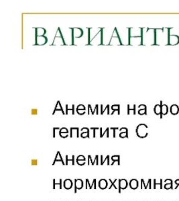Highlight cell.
Masks as SVG:
<instances>
[{
    "instance_id": "39",
    "label": "cell",
    "mask_w": 179,
    "mask_h": 201,
    "mask_svg": "<svg viewBox=\"0 0 179 201\" xmlns=\"http://www.w3.org/2000/svg\"><path fill=\"white\" fill-rule=\"evenodd\" d=\"M107 160H110V156H109V155H107V156H106V158H105V160H103L102 159H101V163H100V164H101V165H104V164H105V162H106V161Z\"/></svg>"
},
{
    "instance_id": "32",
    "label": "cell",
    "mask_w": 179,
    "mask_h": 201,
    "mask_svg": "<svg viewBox=\"0 0 179 201\" xmlns=\"http://www.w3.org/2000/svg\"><path fill=\"white\" fill-rule=\"evenodd\" d=\"M111 109H112V110H113V113H112V114L113 113L116 111H117L118 113H119V114H120V105H114L111 107Z\"/></svg>"
},
{
    "instance_id": "36",
    "label": "cell",
    "mask_w": 179,
    "mask_h": 201,
    "mask_svg": "<svg viewBox=\"0 0 179 201\" xmlns=\"http://www.w3.org/2000/svg\"><path fill=\"white\" fill-rule=\"evenodd\" d=\"M38 109H36V108H34V109H32L31 110H30V113H31V115H37L38 114Z\"/></svg>"
},
{
    "instance_id": "9",
    "label": "cell",
    "mask_w": 179,
    "mask_h": 201,
    "mask_svg": "<svg viewBox=\"0 0 179 201\" xmlns=\"http://www.w3.org/2000/svg\"><path fill=\"white\" fill-rule=\"evenodd\" d=\"M179 45V37L175 35L169 34V46Z\"/></svg>"
},
{
    "instance_id": "13",
    "label": "cell",
    "mask_w": 179,
    "mask_h": 201,
    "mask_svg": "<svg viewBox=\"0 0 179 201\" xmlns=\"http://www.w3.org/2000/svg\"><path fill=\"white\" fill-rule=\"evenodd\" d=\"M97 183H96V179H93V181L91 184L89 183V179H86V187L85 188L87 189V188H89V189H91L92 188H93L94 189H96L97 188Z\"/></svg>"
},
{
    "instance_id": "14",
    "label": "cell",
    "mask_w": 179,
    "mask_h": 201,
    "mask_svg": "<svg viewBox=\"0 0 179 201\" xmlns=\"http://www.w3.org/2000/svg\"><path fill=\"white\" fill-rule=\"evenodd\" d=\"M147 107L145 105H139L138 106V114L140 115L147 114Z\"/></svg>"
},
{
    "instance_id": "29",
    "label": "cell",
    "mask_w": 179,
    "mask_h": 201,
    "mask_svg": "<svg viewBox=\"0 0 179 201\" xmlns=\"http://www.w3.org/2000/svg\"><path fill=\"white\" fill-rule=\"evenodd\" d=\"M158 185H159L160 187V189H162V179H160V183H156V179L154 180V189H156V186H158Z\"/></svg>"
},
{
    "instance_id": "35",
    "label": "cell",
    "mask_w": 179,
    "mask_h": 201,
    "mask_svg": "<svg viewBox=\"0 0 179 201\" xmlns=\"http://www.w3.org/2000/svg\"><path fill=\"white\" fill-rule=\"evenodd\" d=\"M81 138H89V132H81Z\"/></svg>"
},
{
    "instance_id": "47",
    "label": "cell",
    "mask_w": 179,
    "mask_h": 201,
    "mask_svg": "<svg viewBox=\"0 0 179 201\" xmlns=\"http://www.w3.org/2000/svg\"><path fill=\"white\" fill-rule=\"evenodd\" d=\"M175 184H177V187H175V188H174V189H177V188H178V187H179V179H177V180H175Z\"/></svg>"
},
{
    "instance_id": "49",
    "label": "cell",
    "mask_w": 179,
    "mask_h": 201,
    "mask_svg": "<svg viewBox=\"0 0 179 201\" xmlns=\"http://www.w3.org/2000/svg\"><path fill=\"white\" fill-rule=\"evenodd\" d=\"M111 129L113 130V138H116V130L118 129V128H111Z\"/></svg>"
},
{
    "instance_id": "19",
    "label": "cell",
    "mask_w": 179,
    "mask_h": 201,
    "mask_svg": "<svg viewBox=\"0 0 179 201\" xmlns=\"http://www.w3.org/2000/svg\"><path fill=\"white\" fill-rule=\"evenodd\" d=\"M107 185H108L107 181L105 179L100 180L99 182V187L102 190L105 189V188L107 187Z\"/></svg>"
},
{
    "instance_id": "20",
    "label": "cell",
    "mask_w": 179,
    "mask_h": 201,
    "mask_svg": "<svg viewBox=\"0 0 179 201\" xmlns=\"http://www.w3.org/2000/svg\"><path fill=\"white\" fill-rule=\"evenodd\" d=\"M169 34L179 37V28H169Z\"/></svg>"
},
{
    "instance_id": "44",
    "label": "cell",
    "mask_w": 179,
    "mask_h": 201,
    "mask_svg": "<svg viewBox=\"0 0 179 201\" xmlns=\"http://www.w3.org/2000/svg\"><path fill=\"white\" fill-rule=\"evenodd\" d=\"M77 160H85V158L84 156H78L77 158Z\"/></svg>"
},
{
    "instance_id": "16",
    "label": "cell",
    "mask_w": 179,
    "mask_h": 201,
    "mask_svg": "<svg viewBox=\"0 0 179 201\" xmlns=\"http://www.w3.org/2000/svg\"><path fill=\"white\" fill-rule=\"evenodd\" d=\"M129 187L131 188L132 189H133V190L137 189L138 187V181L136 179H132L129 182Z\"/></svg>"
},
{
    "instance_id": "50",
    "label": "cell",
    "mask_w": 179,
    "mask_h": 201,
    "mask_svg": "<svg viewBox=\"0 0 179 201\" xmlns=\"http://www.w3.org/2000/svg\"><path fill=\"white\" fill-rule=\"evenodd\" d=\"M91 129L92 130H93V138H95V131L97 130V129H99V128H91Z\"/></svg>"
},
{
    "instance_id": "3",
    "label": "cell",
    "mask_w": 179,
    "mask_h": 201,
    "mask_svg": "<svg viewBox=\"0 0 179 201\" xmlns=\"http://www.w3.org/2000/svg\"><path fill=\"white\" fill-rule=\"evenodd\" d=\"M102 30L103 28H89L88 29V39H89V45H103L102 43Z\"/></svg>"
},
{
    "instance_id": "28",
    "label": "cell",
    "mask_w": 179,
    "mask_h": 201,
    "mask_svg": "<svg viewBox=\"0 0 179 201\" xmlns=\"http://www.w3.org/2000/svg\"><path fill=\"white\" fill-rule=\"evenodd\" d=\"M62 179H59V183H56V179H53V189H55L56 188V186L58 185L60 189H62Z\"/></svg>"
},
{
    "instance_id": "31",
    "label": "cell",
    "mask_w": 179,
    "mask_h": 201,
    "mask_svg": "<svg viewBox=\"0 0 179 201\" xmlns=\"http://www.w3.org/2000/svg\"><path fill=\"white\" fill-rule=\"evenodd\" d=\"M73 133H77V135H76V137L77 138H79V132H78V128H73V127H72L71 129V134Z\"/></svg>"
},
{
    "instance_id": "38",
    "label": "cell",
    "mask_w": 179,
    "mask_h": 201,
    "mask_svg": "<svg viewBox=\"0 0 179 201\" xmlns=\"http://www.w3.org/2000/svg\"><path fill=\"white\" fill-rule=\"evenodd\" d=\"M85 111V106L83 105H79L77 108V111Z\"/></svg>"
},
{
    "instance_id": "8",
    "label": "cell",
    "mask_w": 179,
    "mask_h": 201,
    "mask_svg": "<svg viewBox=\"0 0 179 201\" xmlns=\"http://www.w3.org/2000/svg\"><path fill=\"white\" fill-rule=\"evenodd\" d=\"M72 44L73 42L78 38H81L83 36V30L81 28H72Z\"/></svg>"
},
{
    "instance_id": "7",
    "label": "cell",
    "mask_w": 179,
    "mask_h": 201,
    "mask_svg": "<svg viewBox=\"0 0 179 201\" xmlns=\"http://www.w3.org/2000/svg\"><path fill=\"white\" fill-rule=\"evenodd\" d=\"M148 127L144 123L139 124L138 125L137 128L136 129V134H137V136L140 138H146L148 135Z\"/></svg>"
},
{
    "instance_id": "40",
    "label": "cell",
    "mask_w": 179,
    "mask_h": 201,
    "mask_svg": "<svg viewBox=\"0 0 179 201\" xmlns=\"http://www.w3.org/2000/svg\"><path fill=\"white\" fill-rule=\"evenodd\" d=\"M60 136L62 138H67L69 136V133H59Z\"/></svg>"
},
{
    "instance_id": "1",
    "label": "cell",
    "mask_w": 179,
    "mask_h": 201,
    "mask_svg": "<svg viewBox=\"0 0 179 201\" xmlns=\"http://www.w3.org/2000/svg\"><path fill=\"white\" fill-rule=\"evenodd\" d=\"M156 45V29L142 28V46Z\"/></svg>"
},
{
    "instance_id": "42",
    "label": "cell",
    "mask_w": 179,
    "mask_h": 201,
    "mask_svg": "<svg viewBox=\"0 0 179 201\" xmlns=\"http://www.w3.org/2000/svg\"><path fill=\"white\" fill-rule=\"evenodd\" d=\"M38 160H36V159H33L31 160V165L32 166H36V165H38Z\"/></svg>"
},
{
    "instance_id": "11",
    "label": "cell",
    "mask_w": 179,
    "mask_h": 201,
    "mask_svg": "<svg viewBox=\"0 0 179 201\" xmlns=\"http://www.w3.org/2000/svg\"><path fill=\"white\" fill-rule=\"evenodd\" d=\"M127 181L126 179H120L119 180V189H118V193L120 194L121 193V189H126L127 187Z\"/></svg>"
},
{
    "instance_id": "2",
    "label": "cell",
    "mask_w": 179,
    "mask_h": 201,
    "mask_svg": "<svg viewBox=\"0 0 179 201\" xmlns=\"http://www.w3.org/2000/svg\"><path fill=\"white\" fill-rule=\"evenodd\" d=\"M156 45H169V28L156 29Z\"/></svg>"
},
{
    "instance_id": "17",
    "label": "cell",
    "mask_w": 179,
    "mask_h": 201,
    "mask_svg": "<svg viewBox=\"0 0 179 201\" xmlns=\"http://www.w3.org/2000/svg\"><path fill=\"white\" fill-rule=\"evenodd\" d=\"M141 188L142 189H143V188H145V189H147L148 188H149L150 189L152 188V184H151V179H148V183L145 184L144 183V179H142L141 180Z\"/></svg>"
},
{
    "instance_id": "33",
    "label": "cell",
    "mask_w": 179,
    "mask_h": 201,
    "mask_svg": "<svg viewBox=\"0 0 179 201\" xmlns=\"http://www.w3.org/2000/svg\"><path fill=\"white\" fill-rule=\"evenodd\" d=\"M120 137L121 138H128V132H121L120 134Z\"/></svg>"
},
{
    "instance_id": "41",
    "label": "cell",
    "mask_w": 179,
    "mask_h": 201,
    "mask_svg": "<svg viewBox=\"0 0 179 201\" xmlns=\"http://www.w3.org/2000/svg\"><path fill=\"white\" fill-rule=\"evenodd\" d=\"M77 163L78 165L83 166L85 164V160H77Z\"/></svg>"
},
{
    "instance_id": "6",
    "label": "cell",
    "mask_w": 179,
    "mask_h": 201,
    "mask_svg": "<svg viewBox=\"0 0 179 201\" xmlns=\"http://www.w3.org/2000/svg\"><path fill=\"white\" fill-rule=\"evenodd\" d=\"M117 31L121 45H129V28H124L121 30H119L117 28Z\"/></svg>"
},
{
    "instance_id": "24",
    "label": "cell",
    "mask_w": 179,
    "mask_h": 201,
    "mask_svg": "<svg viewBox=\"0 0 179 201\" xmlns=\"http://www.w3.org/2000/svg\"><path fill=\"white\" fill-rule=\"evenodd\" d=\"M98 158H99L98 155H96L95 157V160H91V156L90 155H89V156H88V160H88V164H87L88 165H90V162H91V165H94V164H96L95 162H97L99 164V162H98Z\"/></svg>"
},
{
    "instance_id": "12",
    "label": "cell",
    "mask_w": 179,
    "mask_h": 201,
    "mask_svg": "<svg viewBox=\"0 0 179 201\" xmlns=\"http://www.w3.org/2000/svg\"><path fill=\"white\" fill-rule=\"evenodd\" d=\"M56 162H61L62 164V166H65V162H64V160H63L62 158V156H61V154H60V152H57L56 156L55 158H54V162H53V166L55 165Z\"/></svg>"
},
{
    "instance_id": "27",
    "label": "cell",
    "mask_w": 179,
    "mask_h": 201,
    "mask_svg": "<svg viewBox=\"0 0 179 201\" xmlns=\"http://www.w3.org/2000/svg\"><path fill=\"white\" fill-rule=\"evenodd\" d=\"M61 111L62 112V113L63 114H65V111H64L62 110V106H61V104H60V101H58L56 103V107L55 109H54V111L53 112V115L55 113L56 111Z\"/></svg>"
},
{
    "instance_id": "5",
    "label": "cell",
    "mask_w": 179,
    "mask_h": 201,
    "mask_svg": "<svg viewBox=\"0 0 179 201\" xmlns=\"http://www.w3.org/2000/svg\"><path fill=\"white\" fill-rule=\"evenodd\" d=\"M46 30L43 28H36V45H44L47 43L48 38L45 36Z\"/></svg>"
},
{
    "instance_id": "21",
    "label": "cell",
    "mask_w": 179,
    "mask_h": 201,
    "mask_svg": "<svg viewBox=\"0 0 179 201\" xmlns=\"http://www.w3.org/2000/svg\"><path fill=\"white\" fill-rule=\"evenodd\" d=\"M133 113V115H136V105H127V114L129 115Z\"/></svg>"
},
{
    "instance_id": "43",
    "label": "cell",
    "mask_w": 179,
    "mask_h": 201,
    "mask_svg": "<svg viewBox=\"0 0 179 201\" xmlns=\"http://www.w3.org/2000/svg\"><path fill=\"white\" fill-rule=\"evenodd\" d=\"M59 133H69V131L66 128H64L63 127V128L60 129Z\"/></svg>"
},
{
    "instance_id": "48",
    "label": "cell",
    "mask_w": 179,
    "mask_h": 201,
    "mask_svg": "<svg viewBox=\"0 0 179 201\" xmlns=\"http://www.w3.org/2000/svg\"><path fill=\"white\" fill-rule=\"evenodd\" d=\"M81 132H89V129H88V128H85V127H84V128L82 129H81Z\"/></svg>"
},
{
    "instance_id": "51",
    "label": "cell",
    "mask_w": 179,
    "mask_h": 201,
    "mask_svg": "<svg viewBox=\"0 0 179 201\" xmlns=\"http://www.w3.org/2000/svg\"><path fill=\"white\" fill-rule=\"evenodd\" d=\"M107 132H109V128H107V129H105V132L104 133H103L102 135L100 136V138H103V137H104V134H105V133H107Z\"/></svg>"
},
{
    "instance_id": "37",
    "label": "cell",
    "mask_w": 179,
    "mask_h": 201,
    "mask_svg": "<svg viewBox=\"0 0 179 201\" xmlns=\"http://www.w3.org/2000/svg\"><path fill=\"white\" fill-rule=\"evenodd\" d=\"M165 188L166 190L172 189V188H173V187H172V184H165Z\"/></svg>"
},
{
    "instance_id": "52",
    "label": "cell",
    "mask_w": 179,
    "mask_h": 201,
    "mask_svg": "<svg viewBox=\"0 0 179 201\" xmlns=\"http://www.w3.org/2000/svg\"><path fill=\"white\" fill-rule=\"evenodd\" d=\"M120 132H128V130H127V128H121L120 129Z\"/></svg>"
},
{
    "instance_id": "30",
    "label": "cell",
    "mask_w": 179,
    "mask_h": 201,
    "mask_svg": "<svg viewBox=\"0 0 179 201\" xmlns=\"http://www.w3.org/2000/svg\"><path fill=\"white\" fill-rule=\"evenodd\" d=\"M109 180H110V182H111V185L110 186V187H109L108 188V189H111V188H112V187H114L115 188V189H117V187H116V185H115V184H116V182L117 181V179H115L114 180V181L113 182V181H112V180L111 179H109Z\"/></svg>"
},
{
    "instance_id": "10",
    "label": "cell",
    "mask_w": 179,
    "mask_h": 201,
    "mask_svg": "<svg viewBox=\"0 0 179 201\" xmlns=\"http://www.w3.org/2000/svg\"><path fill=\"white\" fill-rule=\"evenodd\" d=\"M83 187V182L81 179H77L75 180V193H77V190H81Z\"/></svg>"
},
{
    "instance_id": "4",
    "label": "cell",
    "mask_w": 179,
    "mask_h": 201,
    "mask_svg": "<svg viewBox=\"0 0 179 201\" xmlns=\"http://www.w3.org/2000/svg\"><path fill=\"white\" fill-rule=\"evenodd\" d=\"M129 30V44L130 46L142 45V28H132Z\"/></svg>"
},
{
    "instance_id": "23",
    "label": "cell",
    "mask_w": 179,
    "mask_h": 201,
    "mask_svg": "<svg viewBox=\"0 0 179 201\" xmlns=\"http://www.w3.org/2000/svg\"><path fill=\"white\" fill-rule=\"evenodd\" d=\"M111 160H112V163L111 164V165L113 166L116 162H117V165L120 166V156L119 155H116V156H113L111 157Z\"/></svg>"
},
{
    "instance_id": "15",
    "label": "cell",
    "mask_w": 179,
    "mask_h": 201,
    "mask_svg": "<svg viewBox=\"0 0 179 201\" xmlns=\"http://www.w3.org/2000/svg\"><path fill=\"white\" fill-rule=\"evenodd\" d=\"M170 111H171V114L173 115H176L178 114L179 113V107L176 104L172 105L171 107V109H170Z\"/></svg>"
},
{
    "instance_id": "25",
    "label": "cell",
    "mask_w": 179,
    "mask_h": 201,
    "mask_svg": "<svg viewBox=\"0 0 179 201\" xmlns=\"http://www.w3.org/2000/svg\"><path fill=\"white\" fill-rule=\"evenodd\" d=\"M69 162H72V165H75V156L74 155H72V158L71 159H69V156H68V155H66V162H65V165L66 166H67L68 164H69Z\"/></svg>"
},
{
    "instance_id": "26",
    "label": "cell",
    "mask_w": 179,
    "mask_h": 201,
    "mask_svg": "<svg viewBox=\"0 0 179 201\" xmlns=\"http://www.w3.org/2000/svg\"><path fill=\"white\" fill-rule=\"evenodd\" d=\"M154 111L157 115H161V105H156L154 108Z\"/></svg>"
},
{
    "instance_id": "46",
    "label": "cell",
    "mask_w": 179,
    "mask_h": 201,
    "mask_svg": "<svg viewBox=\"0 0 179 201\" xmlns=\"http://www.w3.org/2000/svg\"><path fill=\"white\" fill-rule=\"evenodd\" d=\"M165 182L166 184H172V180L171 179H166L165 180Z\"/></svg>"
},
{
    "instance_id": "18",
    "label": "cell",
    "mask_w": 179,
    "mask_h": 201,
    "mask_svg": "<svg viewBox=\"0 0 179 201\" xmlns=\"http://www.w3.org/2000/svg\"><path fill=\"white\" fill-rule=\"evenodd\" d=\"M63 186L65 188L66 190H69L72 187V182L71 180L70 179H66L63 182Z\"/></svg>"
},
{
    "instance_id": "22",
    "label": "cell",
    "mask_w": 179,
    "mask_h": 201,
    "mask_svg": "<svg viewBox=\"0 0 179 201\" xmlns=\"http://www.w3.org/2000/svg\"><path fill=\"white\" fill-rule=\"evenodd\" d=\"M169 111V109L167 105H161V115H166Z\"/></svg>"
},
{
    "instance_id": "34",
    "label": "cell",
    "mask_w": 179,
    "mask_h": 201,
    "mask_svg": "<svg viewBox=\"0 0 179 201\" xmlns=\"http://www.w3.org/2000/svg\"><path fill=\"white\" fill-rule=\"evenodd\" d=\"M69 111H72V112H73V113L75 114V106L72 109H69V105H66V113H65L66 114H69Z\"/></svg>"
},
{
    "instance_id": "45",
    "label": "cell",
    "mask_w": 179,
    "mask_h": 201,
    "mask_svg": "<svg viewBox=\"0 0 179 201\" xmlns=\"http://www.w3.org/2000/svg\"><path fill=\"white\" fill-rule=\"evenodd\" d=\"M60 129L59 128H58V127H54V128L53 129V138H56V130H59Z\"/></svg>"
}]
</instances>
